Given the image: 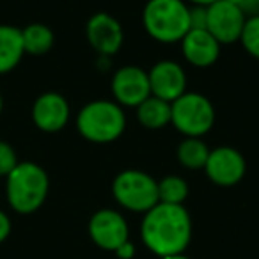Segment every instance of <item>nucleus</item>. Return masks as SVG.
Segmentation results:
<instances>
[{"label": "nucleus", "instance_id": "nucleus-24", "mask_svg": "<svg viewBox=\"0 0 259 259\" xmlns=\"http://www.w3.org/2000/svg\"><path fill=\"white\" fill-rule=\"evenodd\" d=\"M11 234V220L0 209V243L8 240V236Z\"/></svg>", "mask_w": 259, "mask_h": 259}, {"label": "nucleus", "instance_id": "nucleus-3", "mask_svg": "<svg viewBox=\"0 0 259 259\" xmlns=\"http://www.w3.org/2000/svg\"><path fill=\"white\" fill-rule=\"evenodd\" d=\"M142 25L158 43H180L190 30V6L185 0H148Z\"/></svg>", "mask_w": 259, "mask_h": 259}, {"label": "nucleus", "instance_id": "nucleus-14", "mask_svg": "<svg viewBox=\"0 0 259 259\" xmlns=\"http://www.w3.org/2000/svg\"><path fill=\"white\" fill-rule=\"evenodd\" d=\"M183 57L188 64L195 68H209L220 57L222 45L208 32V30H188L185 37L180 41Z\"/></svg>", "mask_w": 259, "mask_h": 259}, {"label": "nucleus", "instance_id": "nucleus-28", "mask_svg": "<svg viewBox=\"0 0 259 259\" xmlns=\"http://www.w3.org/2000/svg\"><path fill=\"white\" fill-rule=\"evenodd\" d=\"M2 108H4V101H2V94H0V114H2Z\"/></svg>", "mask_w": 259, "mask_h": 259}, {"label": "nucleus", "instance_id": "nucleus-23", "mask_svg": "<svg viewBox=\"0 0 259 259\" xmlns=\"http://www.w3.org/2000/svg\"><path fill=\"white\" fill-rule=\"evenodd\" d=\"M234 4L247 18L250 16H259V0H229Z\"/></svg>", "mask_w": 259, "mask_h": 259}, {"label": "nucleus", "instance_id": "nucleus-1", "mask_svg": "<svg viewBox=\"0 0 259 259\" xmlns=\"http://www.w3.org/2000/svg\"><path fill=\"white\" fill-rule=\"evenodd\" d=\"M142 241L160 257L183 254L192 238V220L183 204L153 206L142 220Z\"/></svg>", "mask_w": 259, "mask_h": 259}, {"label": "nucleus", "instance_id": "nucleus-8", "mask_svg": "<svg viewBox=\"0 0 259 259\" xmlns=\"http://www.w3.org/2000/svg\"><path fill=\"white\" fill-rule=\"evenodd\" d=\"M112 94L121 107H135L151 96L148 71L139 66H122L112 76Z\"/></svg>", "mask_w": 259, "mask_h": 259}, {"label": "nucleus", "instance_id": "nucleus-20", "mask_svg": "<svg viewBox=\"0 0 259 259\" xmlns=\"http://www.w3.org/2000/svg\"><path fill=\"white\" fill-rule=\"evenodd\" d=\"M240 43L243 45V48L247 50L248 55H252L254 59L259 61V16H250L247 18L241 32Z\"/></svg>", "mask_w": 259, "mask_h": 259}, {"label": "nucleus", "instance_id": "nucleus-13", "mask_svg": "<svg viewBox=\"0 0 259 259\" xmlns=\"http://www.w3.org/2000/svg\"><path fill=\"white\" fill-rule=\"evenodd\" d=\"M32 121L41 132H61L69 121V105L59 93H45L34 101Z\"/></svg>", "mask_w": 259, "mask_h": 259}, {"label": "nucleus", "instance_id": "nucleus-2", "mask_svg": "<svg viewBox=\"0 0 259 259\" xmlns=\"http://www.w3.org/2000/svg\"><path fill=\"white\" fill-rule=\"evenodd\" d=\"M6 180L8 202L16 213L29 215L37 211L47 201L50 181L47 170L37 163L20 162Z\"/></svg>", "mask_w": 259, "mask_h": 259}, {"label": "nucleus", "instance_id": "nucleus-4", "mask_svg": "<svg viewBox=\"0 0 259 259\" xmlns=\"http://www.w3.org/2000/svg\"><path fill=\"white\" fill-rule=\"evenodd\" d=\"M76 128L85 141L108 144L117 141L126 128V115L115 101L96 100L80 108Z\"/></svg>", "mask_w": 259, "mask_h": 259}, {"label": "nucleus", "instance_id": "nucleus-18", "mask_svg": "<svg viewBox=\"0 0 259 259\" xmlns=\"http://www.w3.org/2000/svg\"><path fill=\"white\" fill-rule=\"evenodd\" d=\"M178 160L183 167L192 170L204 169L206 160L209 156V148L199 137H185V141L178 146Z\"/></svg>", "mask_w": 259, "mask_h": 259}, {"label": "nucleus", "instance_id": "nucleus-19", "mask_svg": "<svg viewBox=\"0 0 259 259\" xmlns=\"http://www.w3.org/2000/svg\"><path fill=\"white\" fill-rule=\"evenodd\" d=\"M188 197V185L180 176H165L158 181V202L163 204H183Z\"/></svg>", "mask_w": 259, "mask_h": 259}, {"label": "nucleus", "instance_id": "nucleus-27", "mask_svg": "<svg viewBox=\"0 0 259 259\" xmlns=\"http://www.w3.org/2000/svg\"><path fill=\"white\" fill-rule=\"evenodd\" d=\"M162 259H190V257H187V255H183V254H174V255H165V257H162Z\"/></svg>", "mask_w": 259, "mask_h": 259}, {"label": "nucleus", "instance_id": "nucleus-12", "mask_svg": "<svg viewBox=\"0 0 259 259\" xmlns=\"http://www.w3.org/2000/svg\"><path fill=\"white\" fill-rule=\"evenodd\" d=\"M151 96L163 101H176L187 93V75L185 69L174 61H160L148 71Z\"/></svg>", "mask_w": 259, "mask_h": 259}, {"label": "nucleus", "instance_id": "nucleus-16", "mask_svg": "<svg viewBox=\"0 0 259 259\" xmlns=\"http://www.w3.org/2000/svg\"><path fill=\"white\" fill-rule=\"evenodd\" d=\"M172 108L169 101L149 96L137 107V119L146 130H162L170 124Z\"/></svg>", "mask_w": 259, "mask_h": 259}, {"label": "nucleus", "instance_id": "nucleus-21", "mask_svg": "<svg viewBox=\"0 0 259 259\" xmlns=\"http://www.w3.org/2000/svg\"><path fill=\"white\" fill-rule=\"evenodd\" d=\"M18 158H16V151L13 149V146H9L8 142L0 141V176H9L13 169L18 165Z\"/></svg>", "mask_w": 259, "mask_h": 259}, {"label": "nucleus", "instance_id": "nucleus-25", "mask_svg": "<svg viewBox=\"0 0 259 259\" xmlns=\"http://www.w3.org/2000/svg\"><path fill=\"white\" fill-rule=\"evenodd\" d=\"M115 254H117L121 259H130V257H134L135 248H134V245L130 243V241H126V243H122L121 247L115 250Z\"/></svg>", "mask_w": 259, "mask_h": 259}, {"label": "nucleus", "instance_id": "nucleus-17", "mask_svg": "<svg viewBox=\"0 0 259 259\" xmlns=\"http://www.w3.org/2000/svg\"><path fill=\"white\" fill-rule=\"evenodd\" d=\"M23 50L30 55H45L54 47V32L50 27L43 23H30L25 29H22Z\"/></svg>", "mask_w": 259, "mask_h": 259}, {"label": "nucleus", "instance_id": "nucleus-22", "mask_svg": "<svg viewBox=\"0 0 259 259\" xmlns=\"http://www.w3.org/2000/svg\"><path fill=\"white\" fill-rule=\"evenodd\" d=\"M208 11L201 6H190V30H204Z\"/></svg>", "mask_w": 259, "mask_h": 259}, {"label": "nucleus", "instance_id": "nucleus-7", "mask_svg": "<svg viewBox=\"0 0 259 259\" xmlns=\"http://www.w3.org/2000/svg\"><path fill=\"white\" fill-rule=\"evenodd\" d=\"M206 11H208L206 30L220 45H231L240 41L247 16L236 6L231 4L229 0H219L209 8H206Z\"/></svg>", "mask_w": 259, "mask_h": 259}, {"label": "nucleus", "instance_id": "nucleus-26", "mask_svg": "<svg viewBox=\"0 0 259 259\" xmlns=\"http://www.w3.org/2000/svg\"><path fill=\"white\" fill-rule=\"evenodd\" d=\"M187 4L190 6H201V8H209L211 4H215V2H219V0H185Z\"/></svg>", "mask_w": 259, "mask_h": 259}, {"label": "nucleus", "instance_id": "nucleus-10", "mask_svg": "<svg viewBox=\"0 0 259 259\" xmlns=\"http://www.w3.org/2000/svg\"><path fill=\"white\" fill-rule=\"evenodd\" d=\"M89 234L98 247L115 252L128 241V224L121 213L114 209H100L91 219Z\"/></svg>", "mask_w": 259, "mask_h": 259}, {"label": "nucleus", "instance_id": "nucleus-9", "mask_svg": "<svg viewBox=\"0 0 259 259\" xmlns=\"http://www.w3.org/2000/svg\"><path fill=\"white\" fill-rule=\"evenodd\" d=\"M204 170L209 180L219 187H234L243 180L247 163L238 149L222 146V148L209 149Z\"/></svg>", "mask_w": 259, "mask_h": 259}, {"label": "nucleus", "instance_id": "nucleus-11", "mask_svg": "<svg viewBox=\"0 0 259 259\" xmlns=\"http://www.w3.org/2000/svg\"><path fill=\"white\" fill-rule=\"evenodd\" d=\"M85 36L91 47L103 57L117 54L124 41L121 23L108 13H96L91 16L85 27Z\"/></svg>", "mask_w": 259, "mask_h": 259}, {"label": "nucleus", "instance_id": "nucleus-15", "mask_svg": "<svg viewBox=\"0 0 259 259\" xmlns=\"http://www.w3.org/2000/svg\"><path fill=\"white\" fill-rule=\"evenodd\" d=\"M23 55L22 30L13 25H0V75L13 71Z\"/></svg>", "mask_w": 259, "mask_h": 259}, {"label": "nucleus", "instance_id": "nucleus-6", "mask_svg": "<svg viewBox=\"0 0 259 259\" xmlns=\"http://www.w3.org/2000/svg\"><path fill=\"white\" fill-rule=\"evenodd\" d=\"M112 194L122 208L146 213L158 204V181L148 172L126 169L114 178Z\"/></svg>", "mask_w": 259, "mask_h": 259}, {"label": "nucleus", "instance_id": "nucleus-5", "mask_svg": "<svg viewBox=\"0 0 259 259\" xmlns=\"http://www.w3.org/2000/svg\"><path fill=\"white\" fill-rule=\"evenodd\" d=\"M170 108H172L170 124L185 137L201 139L215 124V108L204 94L187 91L183 96L170 103Z\"/></svg>", "mask_w": 259, "mask_h": 259}]
</instances>
